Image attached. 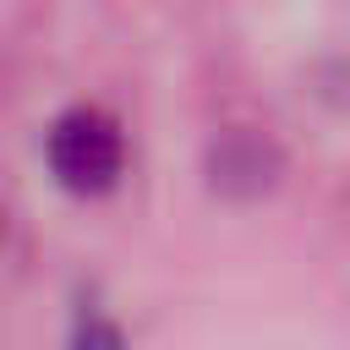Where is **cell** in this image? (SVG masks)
<instances>
[{
    "mask_svg": "<svg viewBox=\"0 0 350 350\" xmlns=\"http://www.w3.org/2000/svg\"><path fill=\"white\" fill-rule=\"evenodd\" d=\"M71 350H126V339H120V328H115L109 317L88 312V317L77 323V334H71Z\"/></svg>",
    "mask_w": 350,
    "mask_h": 350,
    "instance_id": "cell-3",
    "label": "cell"
},
{
    "mask_svg": "<svg viewBox=\"0 0 350 350\" xmlns=\"http://www.w3.org/2000/svg\"><path fill=\"white\" fill-rule=\"evenodd\" d=\"M284 170V153L246 126H230L208 142V186L224 197H262Z\"/></svg>",
    "mask_w": 350,
    "mask_h": 350,
    "instance_id": "cell-2",
    "label": "cell"
},
{
    "mask_svg": "<svg viewBox=\"0 0 350 350\" xmlns=\"http://www.w3.org/2000/svg\"><path fill=\"white\" fill-rule=\"evenodd\" d=\"M44 164L60 191L71 197H104L126 175V131L98 104H71L44 131Z\"/></svg>",
    "mask_w": 350,
    "mask_h": 350,
    "instance_id": "cell-1",
    "label": "cell"
}]
</instances>
